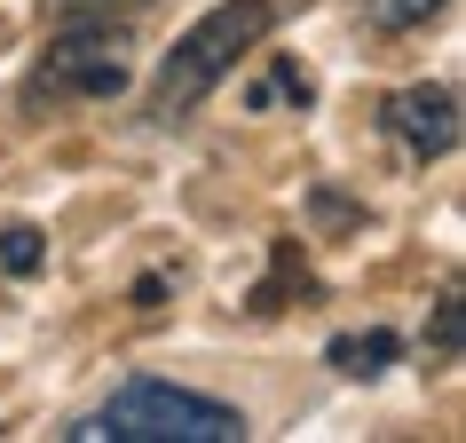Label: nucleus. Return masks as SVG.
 I'll list each match as a JSON object with an SVG mask.
<instances>
[{"mask_svg":"<svg viewBox=\"0 0 466 443\" xmlns=\"http://www.w3.org/2000/svg\"><path fill=\"white\" fill-rule=\"evenodd\" d=\"M285 8H293V0H221V8H206V16L167 48L158 79H150V119H167V127L190 119L198 103L221 88V72L285 25Z\"/></svg>","mask_w":466,"mask_h":443,"instance_id":"nucleus-1","label":"nucleus"},{"mask_svg":"<svg viewBox=\"0 0 466 443\" xmlns=\"http://www.w3.org/2000/svg\"><path fill=\"white\" fill-rule=\"evenodd\" d=\"M64 443H246V412L214 404V396H198V388L127 380L87 419H72Z\"/></svg>","mask_w":466,"mask_h":443,"instance_id":"nucleus-2","label":"nucleus"},{"mask_svg":"<svg viewBox=\"0 0 466 443\" xmlns=\"http://www.w3.org/2000/svg\"><path fill=\"white\" fill-rule=\"evenodd\" d=\"M127 40L119 25H87V32H64V40H48V56H40V72H32L25 96L32 103H56V96H87V103H111L127 96Z\"/></svg>","mask_w":466,"mask_h":443,"instance_id":"nucleus-3","label":"nucleus"},{"mask_svg":"<svg viewBox=\"0 0 466 443\" xmlns=\"http://www.w3.org/2000/svg\"><path fill=\"white\" fill-rule=\"evenodd\" d=\"M380 119L388 135L411 159H442V150H459V88H442V79H419V88H395L380 103Z\"/></svg>","mask_w":466,"mask_h":443,"instance_id":"nucleus-4","label":"nucleus"},{"mask_svg":"<svg viewBox=\"0 0 466 443\" xmlns=\"http://www.w3.org/2000/svg\"><path fill=\"white\" fill-rule=\"evenodd\" d=\"M309 96H317V88H309V72H300L293 56H277L269 72L246 88V111H277V103H300V111H309Z\"/></svg>","mask_w":466,"mask_h":443,"instance_id":"nucleus-5","label":"nucleus"},{"mask_svg":"<svg viewBox=\"0 0 466 443\" xmlns=\"http://www.w3.org/2000/svg\"><path fill=\"white\" fill-rule=\"evenodd\" d=\"M395 348H403L395 333H340V341H332V365H340L348 380H371V372L388 365Z\"/></svg>","mask_w":466,"mask_h":443,"instance_id":"nucleus-6","label":"nucleus"},{"mask_svg":"<svg viewBox=\"0 0 466 443\" xmlns=\"http://www.w3.org/2000/svg\"><path fill=\"white\" fill-rule=\"evenodd\" d=\"M451 0H364V25L371 32H419V25H435Z\"/></svg>","mask_w":466,"mask_h":443,"instance_id":"nucleus-7","label":"nucleus"},{"mask_svg":"<svg viewBox=\"0 0 466 443\" xmlns=\"http://www.w3.org/2000/svg\"><path fill=\"white\" fill-rule=\"evenodd\" d=\"M40 262H48V238H40L32 222H8V230H0V277H32Z\"/></svg>","mask_w":466,"mask_h":443,"instance_id":"nucleus-8","label":"nucleus"},{"mask_svg":"<svg viewBox=\"0 0 466 443\" xmlns=\"http://www.w3.org/2000/svg\"><path fill=\"white\" fill-rule=\"evenodd\" d=\"M135 8H150V0H48L56 25H111V16H135Z\"/></svg>","mask_w":466,"mask_h":443,"instance_id":"nucleus-9","label":"nucleus"},{"mask_svg":"<svg viewBox=\"0 0 466 443\" xmlns=\"http://www.w3.org/2000/svg\"><path fill=\"white\" fill-rule=\"evenodd\" d=\"M435 348H442V356H459V285L435 301Z\"/></svg>","mask_w":466,"mask_h":443,"instance_id":"nucleus-10","label":"nucleus"}]
</instances>
